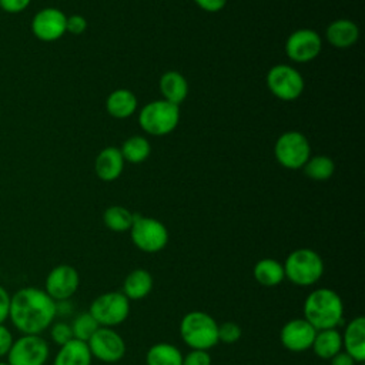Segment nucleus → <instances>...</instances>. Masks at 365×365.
Wrapping results in <instances>:
<instances>
[{
    "label": "nucleus",
    "mask_w": 365,
    "mask_h": 365,
    "mask_svg": "<svg viewBox=\"0 0 365 365\" xmlns=\"http://www.w3.org/2000/svg\"><path fill=\"white\" fill-rule=\"evenodd\" d=\"M130 302L121 291H108L91 301L88 312L100 327L115 328L127 321L131 309Z\"/></svg>",
    "instance_id": "nucleus-6"
},
{
    "label": "nucleus",
    "mask_w": 365,
    "mask_h": 365,
    "mask_svg": "<svg viewBox=\"0 0 365 365\" xmlns=\"http://www.w3.org/2000/svg\"><path fill=\"white\" fill-rule=\"evenodd\" d=\"M322 47V40L315 30L299 29L289 34L285 41L287 56L297 63H308L314 60Z\"/></svg>",
    "instance_id": "nucleus-14"
},
{
    "label": "nucleus",
    "mask_w": 365,
    "mask_h": 365,
    "mask_svg": "<svg viewBox=\"0 0 365 365\" xmlns=\"http://www.w3.org/2000/svg\"><path fill=\"white\" fill-rule=\"evenodd\" d=\"M67 16L56 7L38 10L31 20V31L36 38L50 43L56 41L66 33Z\"/></svg>",
    "instance_id": "nucleus-15"
},
{
    "label": "nucleus",
    "mask_w": 365,
    "mask_h": 365,
    "mask_svg": "<svg viewBox=\"0 0 365 365\" xmlns=\"http://www.w3.org/2000/svg\"><path fill=\"white\" fill-rule=\"evenodd\" d=\"M120 151H121V155H123L124 161L138 164V163H143L144 160L148 158L151 147H150L148 141L144 137L133 135V137L127 138L123 143Z\"/></svg>",
    "instance_id": "nucleus-27"
},
{
    "label": "nucleus",
    "mask_w": 365,
    "mask_h": 365,
    "mask_svg": "<svg viewBox=\"0 0 365 365\" xmlns=\"http://www.w3.org/2000/svg\"><path fill=\"white\" fill-rule=\"evenodd\" d=\"M160 91L164 100L178 106L188 94V84L181 73L170 70L165 71L160 78Z\"/></svg>",
    "instance_id": "nucleus-23"
},
{
    "label": "nucleus",
    "mask_w": 365,
    "mask_h": 365,
    "mask_svg": "<svg viewBox=\"0 0 365 365\" xmlns=\"http://www.w3.org/2000/svg\"><path fill=\"white\" fill-rule=\"evenodd\" d=\"M57 317L56 301L37 287H24L10 295L9 318L20 334L41 335Z\"/></svg>",
    "instance_id": "nucleus-1"
},
{
    "label": "nucleus",
    "mask_w": 365,
    "mask_h": 365,
    "mask_svg": "<svg viewBox=\"0 0 365 365\" xmlns=\"http://www.w3.org/2000/svg\"><path fill=\"white\" fill-rule=\"evenodd\" d=\"M252 277L261 287H278L285 279L282 262L275 258H261L254 264Z\"/></svg>",
    "instance_id": "nucleus-21"
},
{
    "label": "nucleus",
    "mask_w": 365,
    "mask_h": 365,
    "mask_svg": "<svg viewBox=\"0 0 365 365\" xmlns=\"http://www.w3.org/2000/svg\"><path fill=\"white\" fill-rule=\"evenodd\" d=\"M50 338L51 341L61 346L66 342H68L70 339H73V331H71V325L66 321H54L50 327Z\"/></svg>",
    "instance_id": "nucleus-31"
},
{
    "label": "nucleus",
    "mask_w": 365,
    "mask_h": 365,
    "mask_svg": "<svg viewBox=\"0 0 365 365\" xmlns=\"http://www.w3.org/2000/svg\"><path fill=\"white\" fill-rule=\"evenodd\" d=\"M282 267L285 279L301 288L315 285L325 271L322 257L312 248H297L291 251Z\"/></svg>",
    "instance_id": "nucleus-4"
},
{
    "label": "nucleus",
    "mask_w": 365,
    "mask_h": 365,
    "mask_svg": "<svg viewBox=\"0 0 365 365\" xmlns=\"http://www.w3.org/2000/svg\"><path fill=\"white\" fill-rule=\"evenodd\" d=\"M302 168L305 175L309 177L311 180L325 181L332 177L335 171V164L327 155H315V157H309Z\"/></svg>",
    "instance_id": "nucleus-28"
},
{
    "label": "nucleus",
    "mask_w": 365,
    "mask_h": 365,
    "mask_svg": "<svg viewBox=\"0 0 365 365\" xmlns=\"http://www.w3.org/2000/svg\"><path fill=\"white\" fill-rule=\"evenodd\" d=\"M9 308H10V294L3 285H0V324H4V321L9 318Z\"/></svg>",
    "instance_id": "nucleus-36"
},
{
    "label": "nucleus",
    "mask_w": 365,
    "mask_h": 365,
    "mask_svg": "<svg viewBox=\"0 0 365 365\" xmlns=\"http://www.w3.org/2000/svg\"><path fill=\"white\" fill-rule=\"evenodd\" d=\"M96 174L103 181H114L120 177L124 168V158L120 148L107 147L101 150L96 158Z\"/></svg>",
    "instance_id": "nucleus-18"
},
{
    "label": "nucleus",
    "mask_w": 365,
    "mask_h": 365,
    "mask_svg": "<svg viewBox=\"0 0 365 365\" xmlns=\"http://www.w3.org/2000/svg\"><path fill=\"white\" fill-rule=\"evenodd\" d=\"M0 365H9L7 362H3V361H0Z\"/></svg>",
    "instance_id": "nucleus-39"
},
{
    "label": "nucleus",
    "mask_w": 365,
    "mask_h": 365,
    "mask_svg": "<svg viewBox=\"0 0 365 365\" xmlns=\"http://www.w3.org/2000/svg\"><path fill=\"white\" fill-rule=\"evenodd\" d=\"M180 336L190 349L210 351L218 345V322L208 312L194 309L180 321Z\"/></svg>",
    "instance_id": "nucleus-3"
},
{
    "label": "nucleus",
    "mask_w": 365,
    "mask_h": 365,
    "mask_svg": "<svg viewBox=\"0 0 365 365\" xmlns=\"http://www.w3.org/2000/svg\"><path fill=\"white\" fill-rule=\"evenodd\" d=\"M87 29V20L81 14H71L66 20V31L71 34H81Z\"/></svg>",
    "instance_id": "nucleus-33"
},
{
    "label": "nucleus",
    "mask_w": 365,
    "mask_h": 365,
    "mask_svg": "<svg viewBox=\"0 0 365 365\" xmlns=\"http://www.w3.org/2000/svg\"><path fill=\"white\" fill-rule=\"evenodd\" d=\"M242 336V329L240 324L234 321H224L218 324V342L225 345H232L238 342Z\"/></svg>",
    "instance_id": "nucleus-30"
},
{
    "label": "nucleus",
    "mask_w": 365,
    "mask_h": 365,
    "mask_svg": "<svg viewBox=\"0 0 365 365\" xmlns=\"http://www.w3.org/2000/svg\"><path fill=\"white\" fill-rule=\"evenodd\" d=\"M13 341H14V338H13L10 329L4 324H0V358L7 356L11 345H13Z\"/></svg>",
    "instance_id": "nucleus-35"
},
{
    "label": "nucleus",
    "mask_w": 365,
    "mask_h": 365,
    "mask_svg": "<svg viewBox=\"0 0 365 365\" xmlns=\"http://www.w3.org/2000/svg\"><path fill=\"white\" fill-rule=\"evenodd\" d=\"M138 121L145 133L151 135H165L177 127L180 108L167 100H155L141 108Z\"/></svg>",
    "instance_id": "nucleus-7"
},
{
    "label": "nucleus",
    "mask_w": 365,
    "mask_h": 365,
    "mask_svg": "<svg viewBox=\"0 0 365 365\" xmlns=\"http://www.w3.org/2000/svg\"><path fill=\"white\" fill-rule=\"evenodd\" d=\"M274 154L277 161L289 170L302 168L311 155L308 138L299 131H287L275 143Z\"/></svg>",
    "instance_id": "nucleus-8"
},
{
    "label": "nucleus",
    "mask_w": 365,
    "mask_h": 365,
    "mask_svg": "<svg viewBox=\"0 0 365 365\" xmlns=\"http://www.w3.org/2000/svg\"><path fill=\"white\" fill-rule=\"evenodd\" d=\"M106 107L110 115L115 118H127L137 110V97L130 90L118 88L108 94Z\"/></svg>",
    "instance_id": "nucleus-24"
},
{
    "label": "nucleus",
    "mask_w": 365,
    "mask_h": 365,
    "mask_svg": "<svg viewBox=\"0 0 365 365\" xmlns=\"http://www.w3.org/2000/svg\"><path fill=\"white\" fill-rule=\"evenodd\" d=\"M153 287L154 278L151 272L145 268H134L125 275L121 292L128 301H141L151 294Z\"/></svg>",
    "instance_id": "nucleus-17"
},
{
    "label": "nucleus",
    "mask_w": 365,
    "mask_h": 365,
    "mask_svg": "<svg viewBox=\"0 0 365 365\" xmlns=\"http://www.w3.org/2000/svg\"><path fill=\"white\" fill-rule=\"evenodd\" d=\"M91 356L104 362L115 364L125 356L127 345L124 338L114 329L100 327L87 341Z\"/></svg>",
    "instance_id": "nucleus-10"
},
{
    "label": "nucleus",
    "mask_w": 365,
    "mask_h": 365,
    "mask_svg": "<svg viewBox=\"0 0 365 365\" xmlns=\"http://www.w3.org/2000/svg\"><path fill=\"white\" fill-rule=\"evenodd\" d=\"M128 231L133 244L147 254H157L163 251L170 238L167 227L160 220L140 214H134V220Z\"/></svg>",
    "instance_id": "nucleus-5"
},
{
    "label": "nucleus",
    "mask_w": 365,
    "mask_h": 365,
    "mask_svg": "<svg viewBox=\"0 0 365 365\" xmlns=\"http://www.w3.org/2000/svg\"><path fill=\"white\" fill-rule=\"evenodd\" d=\"M50 356L48 342L41 335L21 334L7 354L9 365H46Z\"/></svg>",
    "instance_id": "nucleus-9"
},
{
    "label": "nucleus",
    "mask_w": 365,
    "mask_h": 365,
    "mask_svg": "<svg viewBox=\"0 0 365 365\" xmlns=\"http://www.w3.org/2000/svg\"><path fill=\"white\" fill-rule=\"evenodd\" d=\"M328 361H329V365H356V362L345 351L338 352Z\"/></svg>",
    "instance_id": "nucleus-38"
},
{
    "label": "nucleus",
    "mask_w": 365,
    "mask_h": 365,
    "mask_svg": "<svg viewBox=\"0 0 365 365\" xmlns=\"http://www.w3.org/2000/svg\"><path fill=\"white\" fill-rule=\"evenodd\" d=\"M197 3V6L208 13H215L224 9V6L227 4V0H194Z\"/></svg>",
    "instance_id": "nucleus-37"
},
{
    "label": "nucleus",
    "mask_w": 365,
    "mask_h": 365,
    "mask_svg": "<svg viewBox=\"0 0 365 365\" xmlns=\"http://www.w3.org/2000/svg\"><path fill=\"white\" fill-rule=\"evenodd\" d=\"M80 287L78 271L68 264H58L51 268L44 279V291L56 301H68Z\"/></svg>",
    "instance_id": "nucleus-12"
},
{
    "label": "nucleus",
    "mask_w": 365,
    "mask_h": 365,
    "mask_svg": "<svg viewBox=\"0 0 365 365\" xmlns=\"http://www.w3.org/2000/svg\"><path fill=\"white\" fill-rule=\"evenodd\" d=\"M31 0H0V9L10 14L24 11L30 6Z\"/></svg>",
    "instance_id": "nucleus-34"
},
{
    "label": "nucleus",
    "mask_w": 365,
    "mask_h": 365,
    "mask_svg": "<svg viewBox=\"0 0 365 365\" xmlns=\"http://www.w3.org/2000/svg\"><path fill=\"white\" fill-rule=\"evenodd\" d=\"M317 329L305 318H291L279 329L281 345L294 354L311 349Z\"/></svg>",
    "instance_id": "nucleus-13"
},
{
    "label": "nucleus",
    "mask_w": 365,
    "mask_h": 365,
    "mask_svg": "<svg viewBox=\"0 0 365 365\" xmlns=\"http://www.w3.org/2000/svg\"><path fill=\"white\" fill-rule=\"evenodd\" d=\"M342 336V351H345L356 364L365 361V318L362 315L351 318L344 331Z\"/></svg>",
    "instance_id": "nucleus-16"
},
{
    "label": "nucleus",
    "mask_w": 365,
    "mask_h": 365,
    "mask_svg": "<svg viewBox=\"0 0 365 365\" xmlns=\"http://www.w3.org/2000/svg\"><path fill=\"white\" fill-rule=\"evenodd\" d=\"M311 351L319 359L328 361L342 351V336L338 328L317 331Z\"/></svg>",
    "instance_id": "nucleus-20"
},
{
    "label": "nucleus",
    "mask_w": 365,
    "mask_h": 365,
    "mask_svg": "<svg viewBox=\"0 0 365 365\" xmlns=\"http://www.w3.org/2000/svg\"><path fill=\"white\" fill-rule=\"evenodd\" d=\"M269 91L282 101L297 100L304 90V78L298 70L287 64H277L267 74Z\"/></svg>",
    "instance_id": "nucleus-11"
},
{
    "label": "nucleus",
    "mask_w": 365,
    "mask_h": 365,
    "mask_svg": "<svg viewBox=\"0 0 365 365\" xmlns=\"http://www.w3.org/2000/svg\"><path fill=\"white\" fill-rule=\"evenodd\" d=\"M327 40L338 48H346L356 43L359 37L358 26L348 19H338L327 27Z\"/></svg>",
    "instance_id": "nucleus-22"
},
{
    "label": "nucleus",
    "mask_w": 365,
    "mask_h": 365,
    "mask_svg": "<svg viewBox=\"0 0 365 365\" xmlns=\"http://www.w3.org/2000/svg\"><path fill=\"white\" fill-rule=\"evenodd\" d=\"M70 325H71V331H73V338L84 341V342H87L90 339V336L100 328V325L97 324V321L91 317V314L88 311L80 312L78 315H76Z\"/></svg>",
    "instance_id": "nucleus-29"
},
{
    "label": "nucleus",
    "mask_w": 365,
    "mask_h": 365,
    "mask_svg": "<svg viewBox=\"0 0 365 365\" xmlns=\"http://www.w3.org/2000/svg\"><path fill=\"white\" fill-rule=\"evenodd\" d=\"M302 318L317 331L338 328L344 322V301L328 287L314 288L304 299Z\"/></svg>",
    "instance_id": "nucleus-2"
},
{
    "label": "nucleus",
    "mask_w": 365,
    "mask_h": 365,
    "mask_svg": "<svg viewBox=\"0 0 365 365\" xmlns=\"http://www.w3.org/2000/svg\"><path fill=\"white\" fill-rule=\"evenodd\" d=\"M145 365H182V352L170 342H157L147 349Z\"/></svg>",
    "instance_id": "nucleus-25"
},
{
    "label": "nucleus",
    "mask_w": 365,
    "mask_h": 365,
    "mask_svg": "<svg viewBox=\"0 0 365 365\" xmlns=\"http://www.w3.org/2000/svg\"><path fill=\"white\" fill-rule=\"evenodd\" d=\"M91 362L93 356L87 342L76 338L58 346L53 359V365H91Z\"/></svg>",
    "instance_id": "nucleus-19"
},
{
    "label": "nucleus",
    "mask_w": 365,
    "mask_h": 365,
    "mask_svg": "<svg viewBox=\"0 0 365 365\" xmlns=\"http://www.w3.org/2000/svg\"><path fill=\"white\" fill-rule=\"evenodd\" d=\"M134 214L123 205H111L103 214L104 225L114 232H124L131 228Z\"/></svg>",
    "instance_id": "nucleus-26"
},
{
    "label": "nucleus",
    "mask_w": 365,
    "mask_h": 365,
    "mask_svg": "<svg viewBox=\"0 0 365 365\" xmlns=\"http://www.w3.org/2000/svg\"><path fill=\"white\" fill-rule=\"evenodd\" d=\"M182 365H212V358L208 351L190 349L182 355Z\"/></svg>",
    "instance_id": "nucleus-32"
}]
</instances>
